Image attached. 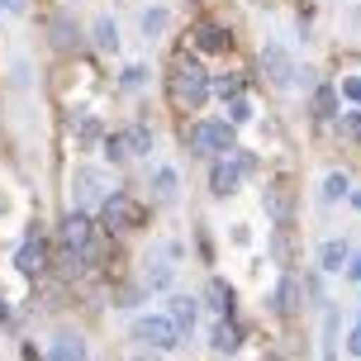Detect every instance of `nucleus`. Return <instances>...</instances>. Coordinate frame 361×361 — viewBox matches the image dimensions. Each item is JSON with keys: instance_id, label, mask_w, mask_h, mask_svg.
I'll list each match as a JSON object with an SVG mask.
<instances>
[{"instance_id": "nucleus-18", "label": "nucleus", "mask_w": 361, "mask_h": 361, "mask_svg": "<svg viewBox=\"0 0 361 361\" xmlns=\"http://www.w3.org/2000/svg\"><path fill=\"white\" fill-rule=\"evenodd\" d=\"M319 262H324V271H343L347 267V243H338V238L324 243V247H319Z\"/></svg>"}, {"instance_id": "nucleus-27", "label": "nucleus", "mask_w": 361, "mask_h": 361, "mask_svg": "<svg viewBox=\"0 0 361 361\" xmlns=\"http://www.w3.org/2000/svg\"><path fill=\"white\" fill-rule=\"evenodd\" d=\"M343 95L352 100V105H361V76H347V81H343Z\"/></svg>"}, {"instance_id": "nucleus-5", "label": "nucleus", "mask_w": 361, "mask_h": 361, "mask_svg": "<svg viewBox=\"0 0 361 361\" xmlns=\"http://www.w3.org/2000/svg\"><path fill=\"white\" fill-rule=\"evenodd\" d=\"M62 243H67V247H76L81 257H90V252H95V224H90L81 209H76V214H67V219H62Z\"/></svg>"}, {"instance_id": "nucleus-6", "label": "nucleus", "mask_w": 361, "mask_h": 361, "mask_svg": "<svg viewBox=\"0 0 361 361\" xmlns=\"http://www.w3.org/2000/svg\"><path fill=\"white\" fill-rule=\"evenodd\" d=\"M243 176H247V157H224V162H214L209 190H214V195H233Z\"/></svg>"}, {"instance_id": "nucleus-28", "label": "nucleus", "mask_w": 361, "mask_h": 361, "mask_svg": "<svg viewBox=\"0 0 361 361\" xmlns=\"http://www.w3.org/2000/svg\"><path fill=\"white\" fill-rule=\"evenodd\" d=\"M105 157H114V162H124V157H128V152H124V138H119V133H114V138L105 143Z\"/></svg>"}, {"instance_id": "nucleus-1", "label": "nucleus", "mask_w": 361, "mask_h": 361, "mask_svg": "<svg viewBox=\"0 0 361 361\" xmlns=\"http://www.w3.org/2000/svg\"><path fill=\"white\" fill-rule=\"evenodd\" d=\"M166 86H171V105L176 109H200L204 95H209V76L200 72L195 62L180 57L176 67H171V76H166Z\"/></svg>"}, {"instance_id": "nucleus-36", "label": "nucleus", "mask_w": 361, "mask_h": 361, "mask_svg": "<svg viewBox=\"0 0 361 361\" xmlns=\"http://www.w3.org/2000/svg\"><path fill=\"white\" fill-rule=\"evenodd\" d=\"M352 204H357V209H361V190H357V195H352Z\"/></svg>"}, {"instance_id": "nucleus-12", "label": "nucleus", "mask_w": 361, "mask_h": 361, "mask_svg": "<svg viewBox=\"0 0 361 361\" xmlns=\"http://www.w3.org/2000/svg\"><path fill=\"white\" fill-rule=\"evenodd\" d=\"M48 361H86V343L72 338V333H62V338L53 343V357H48Z\"/></svg>"}, {"instance_id": "nucleus-16", "label": "nucleus", "mask_w": 361, "mask_h": 361, "mask_svg": "<svg viewBox=\"0 0 361 361\" xmlns=\"http://www.w3.org/2000/svg\"><path fill=\"white\" fill-rule=\"evenodd\" d=\"M276 309H281V314H295V309H300V281H295V276L281 281V290H276Z\"/></svg>"}, {"instance_id": "nucleus-3", "label": "nucleus", "mask_w": 361, "mask_h": 361, "mask_svg": "<svg viewBox=\"0 0 361 361\" xmlns=\"http://www.w3.org/2000/svg\"><path fill=\"white\" fill-rule=\"evenodd\" d=\"M100 219H105V228H138V224H143V204L128 200L124 190H114V195H105V204H100Z\"/></svg>"}, {"instance_id": "nucleus-19", "label": "nucleus", "mask_w": 361, "mask_h": 361, "mask_svg": "<svg viewBox=\"0 0 361 361\" xmlns=\"http://www.w3.org/2000/svg\"><path fill=\"white\" fill-rule=\"evenodd\" d=\"M333 114H338V90L319 86L314 90V119H333Z\"/></svg>"}, {"instance_id": "nucleus-23", "label": "nucleus", "mask_w": 361, "mask_h": 361, "mask_svg": "<svg viewBox=\"0 0 361 361\" xmlns=\"http://www.w3.org/2000/svg\"><path fill=\"white\" fill-rule=\"evenodd\" d=\"M95 43H100L105 53H114V48H119V34H114V24H109V19H100V24H95Z\"/></svg>"}, {"instance_id": "nucleus-37", "label": "nucleus", "mask_w": 361, "mask_h": 361, "mask_svg": "<svg viewBox=\"0 0 361 361\" xmlns=\"http://www.w3.org/2000/svg\"><path fill=\"white\" fill-rule=\"evenodd\" d=\"M0 319H5V300H0Z\"/></svg>"}, {"instance_id": "nucleus-14", "label": "nucleus", "mask_w": 361, "mask_h": 361, "mask_svg": "<svg viewBox=\"0 0 361 361\" xmlns=\"http://www.w3.org/2000/svg\"><path fill=\"white\" fill-rule=\"evenodd\" d=\"M143 281H147V290H166L171 281H176V267H171V262H147Z\"/></svg>"}, {"instance_id": "nucleus-15", "label": "nucleus", "mask_w": 361, "mask_h": 361, "mask_svg": "<svg viewBox=\"0 0 361 361\" xmlns=\"http://www.w3.org/2000/svg\"><path fill=\"white\" fill-rule=\"evenodd\" d=\"M119 138H124V152L128 157H138V152H152V128H128V133H119Z\"/></svg>"}, {"instance_id": "nucleus-24", "label": "nucleus", "mask_w": 361, "mask_h": 361, "mask_svg": "<svg viewBox=\"0 0 361 361\" xmlns=\"http://www.w3.org/2000/svg\"><path fill=\"white\" fill-rule=\"evenodd\" d=\"M247 119H252V105H247L243 95H233V100H228V124H247Z\"/></svg>"}, {"instance_id": "nucleus-13", "label": "nucleus", "mask_w": 361, "mask_h": 361, "mask_svg": "<svg viewBox=\"0 0 361 361\" xmlns=\"http://www.w3.org/2000/svg\"><path fill=\"white\" fill-rule=\"evenodd\" d=\"M238 343H243V328H238L233 319H219L214 324V347L219 352H238Z\"/></svg>"}, {"instance_id": "nucleus-34", "label": "nucleus", "mask_w": 361, "mask_h": 361, "mask_svg": "<svg viewBox=\"0 0 361 361\" xmlns=\"http://www.w3.org/2000/svg\"><path fill=\"white\" fill-rule=\"evenodd\" d=\"M347 128H352V138L361 143V109H357V114H347Z\"/></svg>"}, {"instance_id": "nucleus-2", "label": "nucleus", "mask_w": 361, "mask_h": 361, "mask_svg": "<svg viewBox=\"0 0 361 361\" xmlns=\"http://www.w3.org/2000/svg\"><path fill=\"white\" fill-rule=\"evenodd\" d=\"M133 338L138 343H152V347H162V352H171V347H180V333L166 314H143V319H133Z\"/></svg>"}, {"instance_id": "nucleus-8", "label": "nucleus", "mask_w": 361, "mask_h": 361, "mask_svg": "<svg viewBox=\"0 0 361 361\" xmlns=\"http://www.w3.org/2000/svg\"><path fill=\"white\" fill-rule=\"evenodd\" d=\"M166 319H171L180 333H190V328H195V319H200V305L190 300V295H171V305H166Z\"/></svg>"}, {"instance_id": "nucleus-32", "label": "nucleus", "mask_w": 361, "mask_h": 361, "mask_svg": "<svg viewBox=\"0 0 361 361\" xmlns=\"http://www.w3.org/2000/svg\"><path fill=\"white\" fill-rule=\"evenodd\" d=\"M143 67H128V72H124V86H143Z\"/></svg>"}, {"instance_id": "nucleus-4", "label": "nucleus", "mask_w": 361, "mask_h": 361, "mask_svg": "<svg viewBox=\"0 0 361 361\" xmlns=\"http://www.w3.org/2000/svg\"><path fill=\"white\" fill-rule=\"evenodd\" d=\"M190 147H200V152H233V124H224V119L195 124L190 128Z\"/></svg>"}, {"instance_id": "nucleus-10", "label": "nucleus", "mask_w": 361, "mask_h": 361, "mask_svg": "<svg viewBox=\"0 0 361 361\" xmlns=\"http://www.w3.org/2000/svg\"><path fill=\"white\" fill-rule=\"evenodd\" d=\"M195 43L204 48V53H224L233 38H228V29H219V24H200V29H195Z\"/></svg>"}, {"instance_id": "nucleus-25", "label": "nucleus", "mask_w": 361, "mask_h": 361, "mask_svg": "<svg viewBox=\"0 0 361 361\" xmlns=\"http://www.w3.org/2000/svg\"><path fill=\"white\" fill-rule=\"evenodd\" d=\"M209 90H219L224 100H233L238 90H243V76H219V81H209Z\"/></svg>"}, {"instance_id": "nucleus-21", "label": "nucleus", "mask_w": 361, "mask_h": 361, "mask_svg": "<svg viewBox=\"0 0 361 361\" xmlns=\"http://www.w3.org/2000/svg\"><path fill=\"white\" fill-rule=\"evenodd\" d=\"M347 190H352L347 171H328V180H324V200H328V204H333V200H343Z\"/></svg>"}, {"instance_id": "nucleus-33", "label": "nucleus", "mask_w": 361, "mask_h": 361, "mask_svg": "<svg viewBox=\"0 0 361 361\" xmlns=\"http://www.w3.org/2000/svg\"><path fill=\"white\" fill-rule=\"evenodd\" d=\"M347 276H352V281H361V252L347 257Z\"/></svg>"}, {"instance_id": "nucleus-9", "label": "nucleus", "mask_w": 361, "mask_h": 361, "mask_svg": "<svg viewBox=\"0 0 361 361\" xmlns=\"http://www.w3.org/2000/svg\"><path fill=\"white\" fill-rule=\"evenodd\" d=\"M267 204H271V219H276V224H290V209H295L290 185H271V190H267Z\"/></svg>"}, {"instance_id": "nucleus-17", "label": "nucleus", "mask_w": 361, "mask_h": 361, "mask_svg": "<svg viewBox=\"0 0 361 361\" xmlns=\"http://www.w3.org/2000/svg\"><path fill=\"white\" fill-rule=\"evenodd\" d=\"M176 171H171V166H157V176H152V190H157V200H162V204H171V200H176Z\"/></svg>"}, {"instance_id": "nucleus-7", "label": "nucleus", "mask_w": 361, "mask_h": 361, "mask_svg": "<svg viewBox=\"0 0 361 361\" xmlns=\"http://www.w3.org/2000/svg\"><path fill=\"white\" fill-rule=\"evenodd\" d=\"M15 267L24 271V276H38V271L48 267V247H43V238L29 233L24 243H19V252H15Z\"/></svg>"}, {"instance_id": "nucleus-29", "label": "nucleus", "mask_w": 361, "mask_h": 361, "mask_svg": "<svg viewBox=\"0 0 361 361\" xmlns=\"http://www.w3.org/2000/svg\"><path fill=\"white\" fill-rule=\"evenodd\" d=\"M276 257L290 262V233H286V224H281V233H276Z\"/></svg>"}, {"instance_id": "nucleus-30", "label": "nucleus", "mask_w": 361, "mask_h": 361, "mask_svg": "<svg viewBox=\"0 0 361 361\" xmlns=\"http://www.w3.org/2000/svg\"><path fill=\"white\" fill-rule=\"evenodd\" d=\"M347 352L361 357V324H352V333H347Z\"/></svg>"}, {"instance_id": "nucleus-31", "label": "nucleus", "mask_w": 361, "mask_h": 361, "mask_svg": "<svg viewBox=\"0 0 361 361\" xmlns=\"http://www.w3.org/2000/svg\"><path fill=\"white\" fill-rule=\"evenodd\" d=\"M53 34H57V43L67 48V43H72V24H67V19H57V29H53Z\"/></svg>"}, {"instance_id": "nucleus-22", "label": "nucleus", "mask_w": 361, "mask_h": 361, "mask_svg": "<svg viewBox=\"0 0 361 361\" xmlns=\"http://www.w3.org/2000/svg\"><path fill=\"white\" fill-rule=\"evenodd\" d=\"M76 185H81V200H95L105 190V176L100 171H76Z\"/></svg>"}, {"instance_id": "nucleus-11", "label": "nucleus", "mask_w": 361, "mask_h": 361, "mask_svg": "<svg viewBox=\"0 0 361 361\" xmlns=\"http://www.w3.org/2000/svg\"><path fill=\"white\" fill-rule=\"evenodd\" d=\"M267 72H271L276 86H290V81H295V67H290V57L281 53V48H267Z\"/></svg>"}, {"instance_id": "nucleus-38", "label": "nucleus", "mask_w": 361, "mask_h": 361, "mask_svg": "<svg viewBox=\"0 0 361 361\" xmlns=\"http://www.w3.org/2000/svg\"><path fill=\"white\" fill-rule=\"evenodd\" d=\"M0 209H5V200H0Z\"/></svg>"}, {"instance_id": "nucleus-20", "label": "nucleus", "mask_w": 361, "mask_h": 361, "mask_svg": "<svg viewBox=\"0 0 361 361\" xmlns=\"http://www.w3.org/2000/svg\"><path fill=\"white\" fill-rule=\"evenodd\" d=\"M209 305L219 309V319H228L233 314V290L224 286V281H209Z\"/></svg>"}, {"instance_id": "nucleus-35", "label": "nucleus", "mask_w": 361, "mask_h": 361, "mask_svg": "<svg viewBox=\"0 0 361 361\" xmlns=\"http://www.w3.org/2000/svg\"><path fill=\"white\" fill-rule=\"evenodd\" d=\"M0 5H5V10H24L29 0H0Z\"/></svg>"}, {"instance_id": "nucleus-26", "label": "nucleus", "mask_w": 361, "mask_h": 361, "mask_svg": "<svg viewBox=\"0 0 361 361\" xmlns=\"http://www.w3.org/2000/svg\"><path fill=\"white\" fill-rule=\"evenodd\" d=\"M162 29H166V10H147L143 15V34L152 38V34H162Z\"/></svg>"}]
</instances>
